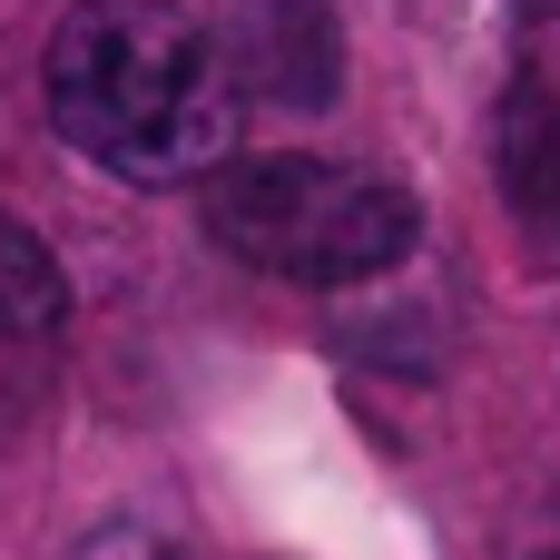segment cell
Here are the masks:
<instances>
[{
  "label": "cell",
  "mask_w": 560,
  "mask_h": 560,
  "mask_svg": "<svg viewBox=\"0 0 560 560\" xmlns=\"http://www.w3.org/2000/svg\"><path fill=\"white\" fill-rule=\"evenodd\" d=\"M49 128L128 177V187H187L226 167L236 148V59L167 0H79L49 30Z\"/></svg>",
  "instance_id": "6da1fadb"
},
{
  "label": "cell",
  "mask_w": 560,
  "mask_h": 560,
  "mask_svg": "<svg viewBox=\"0 0 560 560\" xmlns=\"http://www.w3.org/2000/svg\"><path fill=\"white\" fill-rule=\"evenodd\" d=\"M207 236L276 276V285H364V276H394L423 236V207L404 177H374V167H345V158H246V167H217L207 177Z\"/></svg>",
  "instance_id": "7a4b0ae2"
},
{
  "label": "cell",
  "mask_w": 560,
  "mask_h": 560,
  "mask_svg": "<svg viewBox=\"0 0 560 560\" xmlns=\"http://www.w3.org/2000/svg\"><path fill=\"white\" fill-rule=\"evenodd\" d=\"M492 187L532 266H560V0H512L502 98H492Z\"/></svg>",
  "instance_id": "3957f363"
},
{
  "label": "cell",
  "mask_w": 560,
  "mask_h": 560,
  "mask_svg": "<svg viewBox=\"0 0 560 560\" xmlns=\"http://www.w3.org/2000/svg\"><path fill=\"white\" fill-rule=\"evenodd\" d=\"M226 59L276 108H335L345 20H335V0H226Z\"/></svg>",
  "instance_id": "277c9868"
},
{
  "label": "cell",
  "mask_w": 560,
  "mask_h": 560,
  "mask_svg": "<svg viewBox=\"0 0 560 560\" xmlns=\"http://www.w3.org/2000/svg\"><path fill=\"white\" fill-rule=\"evenodd\" d=\"M69 325V276L59 256L0 207V335H59Z\"/></svg>",
  "instance_id": "5b68a950"
},
{
  "label": "cell",
  "mask_w": 560,
  "mask_h": 560,
  "mask_svg": "<svg viewBox=\"0 0 560 560\" xmlns=\"http://www.w3.org/2000/svg\"><path fill=\"white\" fill-rule=\"evenodd\" d=\"M79 560H167V551H158L148 532H98V541H89Z\"/></svg>",
  "instance_id": "8992f818"
}]
</instances>
